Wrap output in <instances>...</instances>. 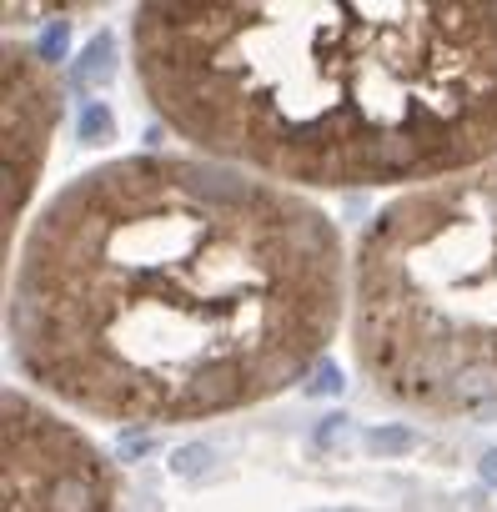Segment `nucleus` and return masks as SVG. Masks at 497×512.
Masks as SVG:
<instances>
[{"mask_svg":"<svg viewBox=\"0 0 497 512\" xmlns=\"http://www.w3.org/2000/svg\"><path fill=\"white\" fill-rule=\"evenodd\" d=\"M342 322V241L302 191L206 156H126L36 216L11 277L31 382L111 422L287 392Z\"/></svg>","mask_w":497,"mask_h":512,"instance_id":"obj_1","label":"nucleus"},{"mask_svg":"<svg viewBox=\"0 0 497 512\" xmlns=\"http://www.w3.org/2000/svg\"><path fill=\"white\" fill-rule=\"evenodd\" d=\"M156 116L297 181H447L497 151V0H156L131 26Z\"/></svg>","mask_w":497,"mask_h":512,"instance_id":"obj_2","label":"nucleus"},{"mask_svg":"<svg viewBox=\"0 0 497 512\" xmlns=\"http://www.w3.org/2000/svg\"><path fill=\"white\" fill-rule=\"evenodd\" d=\"M352 342L372 387L402 407L497 402V161L372 216L352 267Z\"/></svg>","mask_w":497,"mask_h":512,"instance_id":"obj_3","label":"nucleus"},{"mask_svg":"<svg viewBox=\"0 0 497 512\" xmlns=\"http://www.w3.org/2000/svg\"><path fill=\"white\" fill-rule=\"evenodd\" d=\"M0 412V512H116L111 472L76 427L16 392Z\"/></svg>","mask_w":497,"mask_h":512,"instance_id":"obj_4","label":"nucleus"},{"mask_svg":"<svg viewBox=\"0 0 497 512\" xmlns=\"http://www.w3.org/2000/svg\"><path fill=\"white\" fill-rule=\"evenodd\" d=\"M0 96H6V246L16 241L21 206L36 191L51 131L61 121V86L36 51L6 46L0 66Z\"/></svg>","mask_w":497,"mask_h":512,"instance_id":"obj_5","label":"nucleus"},{"mask_svg":"<svg viewBox=\"0 0 497 512\" xmlns=\"http://www.w3.org/2000/svg\"><path fill=\"white\" fill-rule=\"evenodd\" d=\"M111 71H116V66H111V36L101 31V36L81 51V61L71 66V86H81V91L106 86V81H111Z\"/></svg>","mask_w":497,"mask_h":512,"instance_id":"obj_6","label":"nucleus"},{"mask_svg":"<svg viewBox=\"0 0 497 512\" xmlns=\"http://www.w3.org/2000/svg\"><path fill=\"white\" fill-rule=\"evenodd\" d=\"M211 462H216V452H211L206 442H186V447H176V452H171V472H176V477H186V482L206 477V472H211Z\"/></svg>","mask_w":497,"mask_h":512,"instance_id":"obj_7","label":"nucleus"},{"mask_svg":"<svg viewBox=\"0 0 497 512\" xmlns=\"http://www.w3.org/2000/svg\"><path fill=\"white\" fill-rule=\"evenodd\" d=\"M367 447L382 452V457H397V452H412V447H417V432L402 427V422H392V427H372V432H367Z\"/></svg>","mask_w":497,"mask_h":512,"instance_id":"obj_8","label":"nucleus"},{"mask_svg":"<svg viewBox=\"0 0 497 512\" xmlns=\"http://www.w3.org/2000/svg\"><path fill=\"white\" fill-rule=\"evenodd\" d=\"M111 136H116V116H111L101 101H91V106L81 111V141L96 146V141H111Z\"/></svg>","mask_w":497,"mask_h":512,"instance_id":"obj_9","label":"nucleus"},{"mask_svg":"<svg viewBox=\"0 0 497 512\" xmlns=\"http://www.w3.org/2000/svg\"><path fill=\"white\" fill-rule=\"evenodd\" d=\"M66 36H71V31H66V21H51V26H46V41L36 46V56H41L46 66H56V61L66 56Z\"/></svg>","mask_w":497,"mask_h":512,"instance_id":"obj_10","label":"nucleus"},{"mask_svg":"<svg viewBox=\"0 0 497 512\" xmlns=\"http://www.w3.org/2000/svg\"><path fill=\"white\" fill-rule=\"evenodd\" d=\"M337 387H342V372H337L332 362H322V367H317V382H312L307 392H317V397H327V392H337Z\"/></svg>","mask_w":497,"mask_h":512,"instance_id":"obj_11","label":"nucleus"},{"mask_svg":"<svg viewBox=\"0 0 497 512\" xmlns=\"http://www.w3.org/2000/svg\"><path fill=\"white\" fill-rule=\"evenodd\" d=\"M151 452V437L146 432H126L121 437V457H146Z\"/></svg>","mask_w":497,"mask_h":512,"instance_id":"obj_12","label":"nucleus"},{"mask_svg":"<svg viewBox=\"0 0 497 512\" xmlns=\"http://www.w3.org/2000/svg\"><path fill=\"white\" fill-rule=\"evenodd\" d=\"M337 432H347V417H342V412H332V417H322V427H317V442H332Z\"/></svg>","mask_w":497,"mask_h":512,"instance_id":"obj_13","label":"nucleus"},{"mask_svg":"<svg viewBox=\"0 0 497 512\" xmlns=\"http://www.w3.org/2000/svg\"><path fill=\"white\" fill-rule=\"evenodd\" d=\"M477 472H482V482H487V487H497V447H487V452H482Z\"/></svg>","mask_w":497,"mask_h":512,"instance_id":"obj_14","label":"nucleus"}]
</instances>
